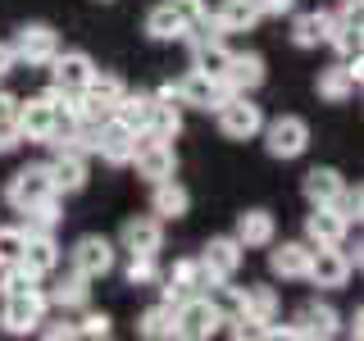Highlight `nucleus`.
<instances>
[{
	"mask_svg": "<svg viewBox=\"0 0 364 341\" xmlns=\"http://www.w3.org/2000/svg\"><path fill=\"white\" fill-rule=\"evenodd\" d=\"M219 323L223 318L214 314V305L205 301V296H182V301L173 305V337L182 341H205V337H214L219 332Z\"/></svg>",
	"mask_w": 364,
	"mask_h": 341,
	"instance_id": "f257e3e1",
	"label": "nucleus"
},
{
	"mask_svg": "<svg viewBox=\"0 0 364 341\" xmlns=\"http://www.w3.org/2000/svg\"><path fill=\"white\" fill-rule=\"evenodd\" d=\"M9 205L23 214V210H32V205H41V200H50V196H60L55 191V182H50V164H28V168H18L14 178H9Z\"/></svg>",
	"mask_w": 364,
	"mask_h": 341,
	"instance_id": "f03ea898",
	"label": "nucleus"
},
{
	"mask_svg": "<svg viewBox=\"0 0 364 341\" xmlns=\"http://www.w3.org/2000/svg\"><path fill=\"white\" fill-rule=\"evenodd\" d=\"M41 318H46V291L41 287L5 296V310H0V328L5 332H37Z\"/></svg>",
	"mask_w": 364,
	"mask_h": 341,
	"instance_id": "7ed1b4c3",
	"label": "nucleus"
},
{
	"mask_svg": "<svg viewBox=\"0 0 364 341\" xmlns=\"http://www.w3.org/2000/svg\"><path fill=\"white\" fill-rule=\"evenodd\" d=\"M219 128H223V136H232V141H250V136L264 128V114H259V105L246 100V91H232L219 105Z\"/></svg>",
	"mask_w": 364,
	"mask_h": 341,
	"instance_id": "20e7f679",
	"label": "nucleus"
},
{
	"mask_svg": "<svg viewBox=\"0 0 364 341\" xmlns=\"http://www.w3.org/2000/svg\"><path fill=\"white\" fill-rule=\"evenodd\" d=\"M132 164H136V173H141L146 182H164V178H173L178 159H173V146L168 141H159V136H151V132H136Z\"/></svg>",
	"mask_w": 364,
	"mask_h": 341,
	"instance_id": "39448f33",
	"label": "nucleus"
},
{
	"mask_svg": "<svg viewBox=\"0 0 364 341\" xmlns=\"http://www.w3.org/2000/svg\"><path fill=\"white\" fill-rule=\"evenodd\" d=\"M264 132V146H269V155L273 159H296V155H305V146H310V128H305V119H273L269 128H259Z\"/></svg>",
	"mask_w": 364,
	"mask_h": 341,
	"instance_id": "423d86ee",
	"label": "nucleus"
},
{
	"mask_svg": "<svg viewBox=\"0 0 364 341\" xmlns=\"http://www.w3.org/2000/svg\"><path fill=\"white\" fill-rule=\"evenodd\" d=\"M173 96H178V105H196V109H219L232 91L223 87V77H205L191 68L182 82H173Z\"/></svg>",
	"mask_w": 364,
	"mask_h": 341,
	"instance_id": "0eeeda50",
	"label": "nucleus"
},
{
	"mask_svg": "<svg viewBox=\"0 0 364 341\" xmlns=\"http://www.w3.org/2000/svg\"><path fill=\"white\" fill-rule=\"evenodd\" d=\"M132 151H136V132L128 123H119L114 114L105 123H96V155L105 164H132Z\"/></svg>",
	"mask_w": 364,
	"mask_h": 341,
	"instance_id": "6e6552de",
	"label": "nucleus"
},
{
	"mask_svg": "<svg viewBox=\"0 0 364 341\" xmlns=\"http://www.w3.org/2000/svg\"><path fill=\"white\" fill-rule=\"evenodd\" d=\"M14 119H18L23 141H50L60 109H55V100H50V96H32L28 105H18V109H14Z\"/></svg>",
	"mask_w": 364,
	"mask_h": 341,
	"instance_id": "1a4fd4ad",
	"label": "nucleus"
},
{
	"mask_svg": "<svg viewBox=\"0 0 364 341\" xmlns=\"http://www.w3.org/2000/svg\"><path fill=\"white\" fill-rule=\"evenodd\" d=\"M305 278H310L314 287H346V278H350V255H341L337 246H314Z\"/></svg>",
	"mask_w": 364,
	"mask_h": 341,
	"instance_id": "9d476101",
	"label": "nucleus"
},
{
	"mask_svg": "<svg viewBox=\"0 0 364 341\" xmlns=\"http://www.w3.org/2000/svg\"><path fill=\"white\" fill-rule=\"evenodd\" d=\"M91 73H96V64H91V55H82V50H55L50 55V77H55L60 91H82Z\"/></svg>",
	"mask_w": 364,
	"mask_h": 341,
	"instance_id": "9b49d317",
	"label": "nucleus"
},
{
	"mask_svg": "<svg viewBox=\"0 0 364 341\" xmlns=\"http://www.w3.org/2000/svg\"><path fill=\"white\" fill-rule=\"evenodd\" d=\"M60 50V37H55V28H46V23H28V28H18V41H14V60H28V64H50V55Z\"/></svg>",
	"mask_w": 364,
	"mask_h": 341,
	"instance_id": "f8f14e48",
	"label": "nucleus"
},
{
	"mask_svg": "<svg viewBox=\"0 0 364 341\" xmlns=\"http://www.w3.org/2000/svg\"><path fill=\"white\" fill-rule=\"evenodd\" d=\"M114 269V246L105 237H82V242L73 246V273H82V278H105Z\"/></svg>",
	"mask_w": 364,
	"mask_h": 341,
	"instance_id": "ddd939ff",
	"label": "nucleus"
},
{
	"mask_svg": "<svg viewBox=\"0 0 364 341\" xmlns=\"http://www.w3.org/2000/svg\"><path fill=\"white\" fill-rule=\"evenodd\" d=\"M346 219L333 210V205H314V214L305 219V242L310 246H341V237H346Z\"/></svg>",
	"mask_w": 364,
	"mask_h": 341,
	"instance_id": "4468645a",
	"label": "nucleus"
},
{
	"mask_svg": "<svg viewBox=\"0 0 364 341\" xmlns=\"http://www.w3.org/2000/svg\"><path fill=\"white\" fill-rule=\"evenodd\" d=\"M242 255H246V246L237 242V237H214V242L205 246V255H200V259H205V269H210L214 278H223V282H228L237 269H242Z\"/></svg>",
	"mask_w": 364,
	"mask_h": 341,
	"instance_id": "2eb2a0df",
	"label": "nucleus"
},
{
	"mask_svg": "<svg viewBox=\"0 0 364 341\" xmlns=\"http://www.w3.org/2000/svg\"><path fill=\"white\" fill-rule=\"evenodd\" d=\"M159 246H164L159 219H128L123 223V250H128V255H155Z\"/></svg>",
	"mask_w": 364,
	"mask_h": 341,
	"instance_id": "dca6fc26",
	"label": "nucleus"
},
{
	"mask_svg": "<svg viewBox=\"0 0 364 341\" xmlns=\"http://www.w3.org/2000/svg\"><path fill=\"white\" fill-rule=\"evenodd\" d=\"M23 269H32L37 278H46V273H55V264H60V246H55L50 232H32L28 242H23Z\"/></svg>",
	"mask_w": 364,
	"mask_h": 341,
	"instance_id": "f3484780",
	"label": "nucleus"
},
{
	"mask_svg": "<svg viewBox=\"0 0 364 341\" xmlns=\"http://www.w3.org/2000/svg\"><path fill=\"white\" fill-rule=\"evenodd\" d=\"M337 332H341V318L323 301H310L301 310V318H296V337H337Z\"/></svg>",
	"mask_w": 364,
	"mask_h": 341,
	"instance_id": "a211bd4d",
	"label": "nucleus"
},
{
	"mask_svg": "<svg viewBox=\"0 0 364 341\" xmlns=\"http://www.w3.org/2000/svg\"><path fill=\"white\" fill-rule=\"evenodd\" d=\"M264 82V60L259 55H232L223 68V87L228 91H255Z\"/></svg>",
	"mask_w": 364,
	"mask_h": 341,
	"instance_id": "6ab92c4d",
	"label": "nucleus"
},
{
	"mask_svg": "<svg viewBox=\"0 0 364 341\" xmlns=\"http://www.w3.org/2000/svg\"><path fill=\"white\" fill-rule=\"evenodd\" d=\"M50 182H55V191H60V196H68V191H82L87 187V155L60 151V155H55V164H50Z\"/></svg>",
	"mask_w": 364,
	"mask_h": 341,
	"instance_id": "aec40b11",
	"label": "nucleus"
},
{
	"mask_svg": "<svg viewBox=\"0 0 364 341\" xmlns=\"http://www.w3.org/2000/svg\"><path fill=\"white\" fill-rule=\"evenodd\" d=\"M237 318H250L255 328H264L278 318V291L273 287H242V314Z\"/></svg>",
	"mask_w": 364,
	"mask_h": 341,
	"instance_id": "412c9836",
	"label": "nucleus"
},
{
	"mask_svg": "<svg viewBox=\"0 0 364 341\" xmlns=\"http://www.w3.org/2000/svg\"><path fill=\"white\" fill-rule=\"evenodd\" d=\"M310 242H282L278 250L269 255V269L278 273V278H305V269H310Z\"/></svg>",
	"mask_w": 364,
	"mask_h": 341,
	"instance_id": "4be33fe9",
	"label": "nucleus"
},
{
	"mask_svg": "<svg viewBox=\"0 0 364 341\" xmlns=\"http://www.w3.org/2000/svg\"><path fill=\"white\" fill-rule=\"evenodd\" d=\"M259 18H264V14H259L255 0H223V5L214 9V23H219V32H250Z\"/></svg>",
	"mask_w": 364,
	"mask_h": 341,
	"instance_id": "5701e85b",
	"label": "nucleus"
},
{
	"mask_svg": "<svg viewBox=\"0 0 364 341\" xmlns=\"http://www.w3.org/2000/svg\"><path fill=\"white\" fill-rule=\"evenodd\" d=\"M151 109H155V96H146V91H123L119 105H114V119L128 123L132 132H146V123H151Z\"/></svg>",
	"mask_w": 364,
	"mask_h": 341,
	"instance_id": "b1692460",
	"label": "nucleus"
},
{
	"mask_svg": "<svg viewBox=\"0 0 364 341\" xmlns=\"http://www.w3.org/2000/svg\"><path fill=\"white\" fill-rule=\"evenodd\" d=\"M355 87H360V77L350 73L346 64H333V68H323V73H318V96L333 100V105L350 100V96H355Z\"/></svg>",
	"mask_w": 364,
	"mask_h": 341,
	"instance_id": "393cba45",
	"label": "nucleus"
},
{
	"mask_svg": "<svg viewBox=\"0 0 364 341\" xmlns=\"http://www.w3.org/2000/svg\"><path fill=\"white\" fill-rule=\"evenodd\" d=\"M341 187H346V182H341L337 168H310V173H305V200L310 205H333L341 196Z\"/></svg>",
	"mask_w": 364,
	"mask_h": 341,
	"instance_id": "a878e982",
	"label": "nucleus"
},
{
	"mask_svg": "<svg viewBox=\"0 0 364 341\" xmlns=\"http://www.w3.org/2000/svg\"><path fill=\"white\" fill-rule=\"evenodd\" d=\"M273 214H264V210H246L242 219H237V242L242 246H273Z\"/></svg>",
	"mask_w": 364,
	"mask_h": 341,
	"instance_id": "bb28decb",
	"label": "nucleus"
},
{
	"mask_svg": "<svg viewBox=\"0 0 364 341\" xmlns=\"http://www.w3.org/2000/svg\"><path fill=\"white\" fill-rule=\"evenodd\" d=\"M155 214L159 219H182V214L191 210V196H187V187H178L173 178H164V182H155Z\"/></svg>",
	"mask_w": 364,
	"mask_h": 341,
	"instance_id": "cd10ccee",
	"label": "nucleus"
},
{
	"mask_svg": "<svg viewBox=\"0 0 364 341\" xmlns=\"http://www.w3.org/2000/svg\"><path fill=\"white\" fill-rule=\"evenodd\" d=\"M178 128H182L178 100H173V96H155V109H151V123H146V132L159 136V141H173Z\"/></svg>",
	"mask_w": 364,
	"mask_h": 341,
	"instance_id": "c85d7f7f",
	"label": "nucleus"
},
{
	"mask_svg": "<svg viewBox=\"0 0 364 341\" xmlns=\"http://www.w3.org/2000/svg\"><path fill=\"white\" fill-rule=\"evenodd\" d=\"M328 32H333V14H323V9L296 14V23H291V41L296 45H318V41H328Z\"/></svg>",
	"mask_w": 364,
	"mask_h": 341,
	"instance_id": "c756f323",
	"label": "nucleus"
},
{
	"mask_svg": "<svg viewBox=\"0 0 364 341\" xmlns=\"http://www.w3.org/2000/svg\"><path fill=\"white\" fill-rule=\"evenodd\" d=\"M191 50H196V73H205V77H223V68H228V60H232V50H228V45L219 41V37H210V41H196L191 45Z\"/></svg>",
	"mask_w": 364,
	"mask_h": 341,
	"instance_id": "7c9ffc66",
	"label": "nucleus"
},
{
	"mask_svg": "<svg viewBox=\"0 0 364 341\" xmlns=\"http://www.w3.org/2000/svg\"><path fill=\"white\" fill-rule=\"evenodd\" d=\"M87 278H82V273H68V278L64 282H55V287L50 291H46V305H60V310H82V305H87Z\"/></svg>",
	"mask_w": 364,
	"mask_h": 341,
	"instance_id": "2f4dec72",
	"label": "nucleus"
},
{
	"mask_svg": "<svg viewBox=\"0 0 364 341\" xmlns=\"http://www.w3.org/2000/svg\"><path fill=\"white\" fill-rule=\"evenodd\" d=\"M328 41L341 50V60L360 55V9H346L341 18H333V32H328Z\"/></svg>",
	"mask_w": 364,
	"mask_h": 341,
	"instance_id": "473e14b6",
	"label": "nucleus"
},
{
	"mask_svg": "<svg viewBox=\"0 0 364 341\" xmlns=\"http://www.w3.org/2000/svg\"><path fill=\"white\" fill-rule=\"evenodd\" d=\"M123 91H128V87H123L114 73H91V77H87V87H82V96H87V100H96L100 109H109V114H114V105H119Z\"/></svg>",
	"mask_w": 364,
	"mask_h": 341,
	"instance_id": "72a5a7b5",
	"label": "nucleus"
},
{
	"mask_svg": "<svg viewBox=\"0 0 364 341\" xmlns=\"http://www.w3.org/2000/svg\"><path fill=\"white\" fill-rule=\"evenodd\" d=\"M146 32H151L155 41H182V18L173 14V5H155L151 14H146Z\"/></svg>",
	"mask_w": 364,
	"mask_h": 341,
	"instance_id": "f704fd0d",
	"label": "nucleus"
},
{
	"mask_svg": "<svg viewBox=\"0 0 364 341\" xmlns=\"http://www.w3.org/2000/svg\"><path fill=\"white\" fill-rule=\"evenodd\" d=\"M136 332L151 337V341H168L173 337V305H151L141 314V323H136Z\"/></svg>",
	"mask_w": 364,
	"mask_h": 341,
	"instance_id": "c9c22d12",
	"label": "nucleus"
},
{
	"mask_svg": "<svg viewBox=\"0 0 364 341\" xmlns=\"http://www.w3.org/2000/svg\"><path fill=\"white\" fill-rule=\"evenodd\" d=\"M28 214V223H23V232H55V223H60V196H50V200H41V205H32V210H23Z\"/></svg>",
	"mask_w": 364,
	"mask_h": 341,
	"instance_id": "e433bc0d",
	"label": "nucleus"
},
{
	"mask_svg": "<svg viewBox=\"0 0 364 341\" xmlns=\"http://www.w3.org/2000/svg\"><path fill=\"white\" fill-rule=\"evenodd\" d=\"M23 242H28L23 227H0V269H9V264L23 259Z\"/></svg>",
	"mask_w": 364,
	"mask_h": 341,
	"instance_id": "4c0bfd02",
	"label": "nucleus"
},
{
	"mask_svg": "<svg viewBox=\"0 0 364 341\" xmlns=\"http://www.w3.org/2000/svg\"><path fill=\"white\" fill-rule=\"evenodd\" d=\"M128 282H132V287H151V282H159L155 255H132L128 259Z\"/></svg>",
	"mask_w": 364,
	"mask_h": 341,
	"instance_id": "58836bf2",
	"label": "nucleus"
},
{
	"mask_svg": "<svg viewBox=\"0 0 364 341\" xmlns=\"http://www.w3.org/2000/svg\"><path fill=\"white\" fill-rule=\"evenodd\" d=\"M37 282H41V278H37L32 269H23V264H9V269H5V282H0V291H5V296H9V291H32Z\"/></svg>",
	"mask_w": 364,
	"mask_h": 341,
	"instance_id": "ea45409f",
	"label": "nucleus"
},
{
	"mask_svg": "<svg viewBox=\"0 0 364 341\" xmlns=\"http://www.w3.org/2000/svg\"><path fill=\"white\" fill-rule=\"evenodd\" d=\"M333 210L341 214V219H346V223H360V210H364V191L355 187V191H350V187H341V196L333 200Z\"/></svg>",
	"mask_w": 364,
	"mask_h": 341,
	"instance_id": "a19ab883",
	"label": "nucleus"
},
{
	"mask_svg": "<svg viewBox=\"0 0 364 341\" xmlns=\"http://www.w3.org/2000/svg\"><path fill=\"white\" fill-rule=\"evenodd\" d=\"M168 5H173V14L182 18V28H196V23L210 14V9H205V0H168Z\"/></svg>",
	"mask_w": 364,
	"mask_h": 341,
	"instance_id": "79ce46f5",
	"label": "nucleus"
},
{
	"mask_svg": "<svg viewBox=\"0 0 364 341\" xmlns=\"http://www.w3.org/2000/svg\"><path fill=\"white\" fill-rule=\"evenodd\" d=\"M18 141H23V132H18V119H14V114H0V155H9Z\"/></svg>",
	"mask_w": 364,
	"mask_h": 341,
	"instance_id": "37998d69",
	"label": "nucleus"
},
{
	"mask_svg": "<svg viewBox=\"0 0 364 341\" xmlns=\"http://www.w3.org/2000/svg\"><path fill=\"white\" fill-rule=\"evenodd\" d=\"M77 337H109V318L105 314H82V323H73Z\"/></svg>",
	"mask_w": 364,
	"mask_h": 341,
	"instance_id": "c03bdc74",
	"label": "nucleus"
},
{
	"mask_svg": "<svg viewBox=\"0 0 364 341\" xmlns=\"http://www.w3.org/2000/svg\"><path fill=\"white\" fill-rule=\"evenodd\" d=\"M255 5H259V14H291L296 0H255Z\"/></svg>",
	"mask_w": 364,
	"mask_h": 341,
	"instance_id": "a18cd8bd",
	"label": "nucleus"
},
{
	"mask_svg": "<svg viewBox=\"0 0 364 341\" xmlns=\"http://www.w3.org/2000/svg\"><path fill=\"white\" fill-rule=\"evenodd\" d=\"M41 332L50 337V341H60V337H77V332H73V323H50V328H41Z\"/></svg>",
	"mask_w": 364,
	"mask_h": 341,
	"instance_id": "49530a36",
	"label": "nucleus"
},
{
	"mask_svg": "<svg viewBox=\"0 0 364 341\" xmlns=\"http://www.w3.org/2000/svg\"><path fill=\"white\" fill-rule=\"evenodd\" d=\"M14 68V45H0V77Z\"/></svg>",
	"mask_w": 364,
	"mask_h": 341,
	"instance_id": "de8ad7c7",
	"label": "nucleus"
},
{
	"mask_svg": "<svg viewBox=\"0 0 364 341\" xmlns=\"http://www.w3.org/2000/svg\"><path fill=\"white\" fill-rule=\"evenodd\" d=\"M341 9H360V0H341Z\"/></svg>",
	"mask_w": 364,
	"mask_h": 341,
	"instance_id": "09e8293b",
	"label": "nucleus"
}]
</instances>
